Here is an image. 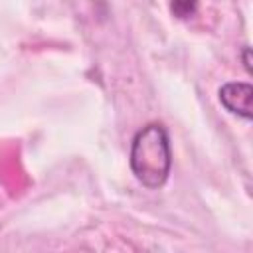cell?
I'll list each match as a JSON object with an SVG mask.
<instances>
[{
  "instance_id": "cell-4",
  "label": "cell",
  "mask_w": 253,
  "mask_h": 253,
  "mask_svg": "<svg viewBox=\"0 0 253 253\" xmlns=\"http://www.w3.org/2000/svg\"><path fill=\"white\" fill-rule=\"evenodd\" d=\"M249 53H251V49H249V45H245L243 47V67H245L247 73H251V57H249Z\"/></svg>"
},
{
  "instance_id": "cell-3",
  "label": "cell",
  "mask_w": 253,
  "mask_h": 253,
  "mask_svg": "<svg viewBox=\"0 0 253 253\" xmlns=\"http://www.w3.org/2000/svg\"><path fill=\"white\" fill-rule=\"evenodd\" d=\"M170 10L176 18H192L198 10V0H170Z\"/></svg>"
},
{
  "instance_id": "cell-2",
  "label": "cell",
  "mask_w": 253,
  "mask_h": 253,
  "mask_svg": "<svg viewBox=\"0 0 253 253\" xmlns=\"http://www.w3.org/2000/svg\"><path fill=\"white\" fill-rule=\"evenodd\" d=\"M219 103L231 115L245 121L253 117V87L247 81H227L219 87Z\"/></svg>"
},
{
  "instance_id": "cell-1",
  "label": "cell",
  "mask_w": 253,
  "mask_h": 253,
  "mask_svg": "<svg viewBox=\"0 0 253 253\" xmlns=\"http://www.w3.org/2000/svg\"><path fill=\"white\" fill-rule=\"evenodd\" d=\"M130 172L148 190L166 184L172 170V148L166 128L160 123L144 125L130 142Z\"/></svg>"
}]
</instances>
